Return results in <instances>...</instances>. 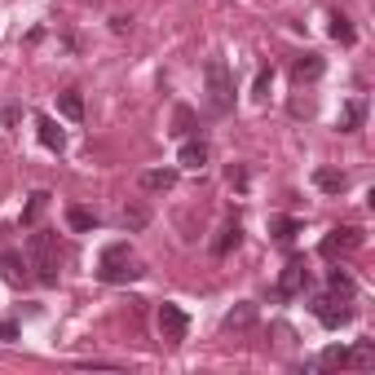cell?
Masks as SVG:
<instances>
[{"label": "cell", "instance_id": "22", "mask_svg": "<svg viewBox=\"0 0 375 375\" xmlns=\"http://www.w3.org/2000/svg\"><path fill=\"white\" fill-rule=\"evenodd\" d=\"M327 287H331V296H345V300H349L353 291H357V287H353V279H349L345 269H331V279H327Z\"/></svg>", "mask_w": 375, "mask_h": 375}, {"label": "cell", "instance_id": "20", "mask_svg": "<svg viewBox=\"0 0 375 375\" xmlns=\"http://www.w3.org/2000/svg\"><path fill=\"white\" fill-rule=\"evenodd\" d=\"M58 110L67 120H84V97H80L75 89H67V93H58Z\"/></svg>", "mask_w": 375, "mask_h": 375}, {"label": "cell", "instance_id": "24", "mask_svg": "<svg viewBox=\"0 0 375 375\" xmlns=\"http://www.w3.org/2000/svg\"><path fill=\"white\" fill-rule=\"evenodd\" d=\"M172 133H177V137L194 133V110H190V106H177V110H172Z\"/></svg>", "mask_w": 375, "mask_h": 375}, {"label": "cell", "instance_id": "23", "mask_svg": "<svg viewBox=\"0 0 375 375\" xmlns=\"http://www.w3.org/2000/svg\"><path fill=\"white\" fill-rule=\"evenodd\" d=\"M124 230L128 234H137V230H146V221H151V212H146V208H124Z\"/></svg>", "mask_w": 375, "mask_h": 375}, {"label": "cell", "instance_id": "10", "mask_svg": "<svg viewBox=\"0 0 375 375\" xmlns=\"http://www.w3.org/2000/svg\"><path fill=\"white\" fill-rule=\"evenodd\" d=\"M318 75H322V58L318 53H305V58H296V67H291V80H296V84H314Z\"/></svg>", "mask_w": 375, "mask_h": 375}, {"label": "cell", "instance_id": "26", "mask_svg": "<svg viewBox=\"0 0 375 375\" xmlns=\"http://www.w3.org/2000/svg\"><path fill=\"white\" fill-rule=\"evenodd\" d=\"M345 357H349V349H340V345H331V349H322V357H318V367H322V371H336V367H345Z\"/></svg>", "mask_w": 375, "mask_h": 375}, {"label": "cell", "instance_id": "4", "mask_svg": "<svg viewBox=\"0 0 375 375\" xmlns=\"http://www.w3.org/2000/svg\"><path fill=\"white\" fill-rule=\"evenodd\" d=\"M357 248H362V230H357V225H340V230H331L327 239L318 243V252L327 256V260L349 256V252H357Z\"/></svg>", "mask_w": 375, "mask_h": 375}, {"label": "cell", "instance_id": "31", "mask_svg": "<svg viewBox=\"0 0 375 375\" xmlns=\"http://www.w3.org/2000/svg\"><path fill=\"white\" fill-rule=\"evenodd\" d=\"M0 120H5V128H13V124H18V106H5V115H0Z\"/></svg>", "mask_w": 375, "mask_h": 375}, {"label": "cell", "instance_id": "17", "mask_svg": "<svg viewBox=\"0 0 375 375\" xmlns=\"http://www.w3.org/2000/svg\"><path fill=\"white\" fill-rule=\"evenodd\" d=\"M345 367H357V371L375 367V345H371V340H357V345L349 349V357H345Z\"/></svg>", "mask_w": 375, "mask_h": 375}, {"label": "cell", "instance_id": "21", "mask_svg": "<svg viewBox=\"0 0 375 375\" xmlns=\"http://www.w3.org/2000/svg\"><path fill=\"white\" fill-rule=\"evenodd\" d=\"M67 225H71V230H80V234H89V230H97V212H89V208H67Z\"/></svg>", "mask_w": 375, "mask_h": 375}, {"label": "cell", "instance_id": "15", "mask_svg": "<svg viewBox=\"0 0 375 375\" xmlns=\"http://www.w3.org/2000/svg\"><path fill=\"white\" fill-rule=\"evenodd\" d=\"M300 230H305V225H300L296 217H269V234L279 239V243H291V239H296Z\"/></svg>", "mask_w": 375, "mask_h": 375}, {"label": "cell", "instance_id": "2", "mask_svg": "<svg viewBox=\"0 0 375 375\" xmlns=\"http://www.w3.org/2000/svg\"><path fill=\"white\" fill-rule=\"evenodd\" d=\"M203 80H208V106L217 110V115H225V110L234 106V75H230V67H225L221 58H212L203 67Z\"/></svg>", "mask_w": 375, "mask_h": 375}, {"label": "cell", "instance_id": "27", "mask_svg": "<svg viewBox=\"0 0 375 375\" xmlns=\"http://www.w3.org/2000/svg\"><path fill=\"white\" fill-rule=\"evenodd\" d=\"M269 84H274V71L265 67V71L256 75V84H252V97H256V102H265V97H269Z\"/></svg>", "mask_w": 375, "mask_h": 375}, {"label": "cell", "instance_id": "6", "mask_svg": "<svg viewBox=\"0 0 375 375\" xmlns=\"http://www.w3.org/2000/svg\"><path fill=\"white\" fill-rule=\"evenodd\" d=\"M305 287H309V269H305L300 256H291L287 265H283V274H279V287H274V296L287 300V296H300Z\"/></svg>", "mask_w": 375, "mask_h": 375}, {"label": "cell", "instance_id": "5", "mask_svg": "<svg viewBox=\"0 0 375 375\" xmlns=\"http://www.w3.org/2000/svg\"><path fill=\"white\" fill-rule=\"evenodd\" d=\"M314 318L322 322V327H345V322L353 318V309L345 305V296H331V291H327V296H314Z\"/></svg>", "mask_w": 375, "mask_h": 375}, {"label": "cell", "instance_id": "8", "mask_svg": "<svg viewBox=\"0 0 375 375\" xmlns=\"http://www.w3.org/2000/svg\"><path fill=\"white\" fill-rule=\"evenodd\" d=\"M172 186H177V168H151V172H141V190L168 194Z\"/></svg>", "mask_w": 375, "mask_h": 375}, {"label": "cell", "instance_id": "18", "mask_svg": "<svg viewBox=\"0 0 375 375\" xmlns=\"http://www.w3.org/2000/svg\"><path fill=\"white\" fill-rule=\"evenodd\" d=\"M256 322V305H234L230 314H225V331H243Z\"/></svg>", "mask_w": 375, "mask_h": 375}, {"label": "cell", "instance_id": "12", "mask_svg": "<svg viewBox=\"0 0 375 375\" xmlns=\"http://www.w3.org/2000/svg\"><path fill=\"white\" fill-rule=\"evenodd\" d=\"M0 274H5V283L18 287V283H27V260L18 252H5V256H0Z\"/></svg>", "mask_w": 375, "mask_h": 375}, {"label": "cell", "instance_id": "16", "mask_svg": "<svg viewBox=\"0 0 375 375\" xmlns=\"http://www.w3.org/2000/svg\"><path fill=\"white\" fill-rule=\"evenodd\" d=\"M314 186L322 194H340V190H345V172H340V168H318L314 172Z\"/></svg>", "mask_w": 375, "mask_h": 375}, {"label": "cell", "instance_id": "28", "mask_svg": "<svg viewBox=\"0 0 375 375\" xmlns=\"http://www.w3.org/2000/svg\"><path fill=\"white\" fill-rule=\"evenodd\" d=\"M225 182H230L234 190H243V186H248V168H243V164H230V168H225Z\"/></svg>", "mask_w": 375, "mask_h": 375}, {"label": "cell", "instance_id": "3", "mask_svg": "<svg viewBox=\"0 0 375 375\" xmlns=\"http://www.w3.org/2000/svg\"><path fill=\"white\" fill-rule=\"evenodd\" d=\"M155 322H159V336H164V345H182V340H186V331H190L186 309H182V305H172V300H164V305H159Z\"/></svg>", "mask_w": 375, "mask_h": 375}, {"label": "cell", "instance_id": "7", "mask_svg": "<svg viewBox=\"0 0 375 375\" xmlns=\"http://www.w3.org/2000/svg\"><path fill=\"white\" fill-rule=\"evenodd\" d=\"M36 133H40V141L49 146V151H62V146H67V137H62V128H58V120L53 115H36Z\"/></svg>", "mask_w": 375, "mask_h": 375}, {"label": "cell", "instance_id": "13", "mask_svg": "<svg viewBox=\"0 0 375 375\" xmlns=\"http://www.w3.org/2000/svg\"><path fill=\"white\" fill-rule=\"evenodd\" d=\"M362 115H367V102L353 97V102L340 110V133H357V128H362Z\"/></svg>", "mask_w": 375, "mask_h": 375}, {"label": "cell", "instance_id": "25", "mask_svg": "<svg viewBox=\"0 0 375 375\" xmlns=\"http://www.w3.org/2000/svg\"><path fill=\"white\" fill-rule=\"evenodd\" d=\"M331 40H340V44H353V23L345 18V13H331Z\"/></svg>", "mask_w": 375, "mask_h": 375}, {"label": "cell", "instance_id": "11", "mask_svg": "<svg viewBox=\"0 0 375 375\" xmlns=\"http://www.w3.org/2000/svg\"><path fill=\"white\" fill-rule=\"evenodd\" d=\"M177 164L190 168V172H199V168L208 164V141H186V146H182V155H177Z\"/></svg>", "mask_w": 375, "mask_h": 375}, {"label": "cell", "instance_id": "14", "mask_svg": "<svg viewBox=\"0 0 375 375\" xmlns=\"http://www.w3.org/2000/svg\"><path fill=\"white\" fill-rule=\"evenodd\" d=\"M239 234H243V225H239V221H225L221 234H217V243H212V252H217V256H230V248H239Z\"/></svg>", "mask_w": 375, "mask_h": 375}, {"label": "cell", "instance_id": "19", "mask_svg": "<svg viewBox=\"0 0 375 375\" xmlns=\"http://www.w3.org/2000/svg\"><path fill=\"white\" fill-rule=\"evenodd\" d=\"M49 199H53V194H49V190H36V194H31V199H27V208H23V225H36V221L44 217Z\"/></svg>", "mask_w": 375, "mask_h": 375}, {"label": "cell", "instance_id": "30", "mask_svg": "<svg viewBox=\"0 0 375 375\" xmlns=\"http://www.w3.org/2000/svg\"><path fill=\"white\" fill-rule=\"evenodd\" d=\"M291 115H314V102H291Z\"/></svg>", "mask_w": 375, "mask_h": 375}, {"label": "cell", "instance_id": "1", "mask_svg": "<svg viewBox=\"0 0 375 375\" xmlns=\"http://www.w3.org/2000/svg\"><path fill=\"white\" fill-rule=\"evenodd\" d=\"M141 274H146V265L128 256V243H110V248L102 252V265H97V279H102V283H110V287L137 283Z\"/></svg>", "mask_w": 375, "mask_h": 375}, {"label": "cell", "instance_id": "29", "mask_svg": "<svg viewBox=\"0 0 375 375\" xmlns=\"http://www.w3.org/2000/svg\"><path fill=\"white\" fill-rule=\"evenodd\" d=\"M0 340H18V322H0Z\"/></svg>", "mask_w": 375, "mask_h": 375}, {"label": "cell", "instance_id": "9", "mask_svg": "<svg viewBox=\"0 0 375 375\" xmlns=\"http://www.w3.org/2000/svg\"><path fill=\"white\" fill-rule=\"evenodd\" d=\"M27 252H31V265H36V260H49V256H58V239L49 230H36L31 243H27Z\"/></svg>", "mask_w": 375, "mask_h": 375}]
</instances>
